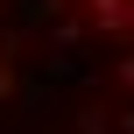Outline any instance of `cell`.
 I'll list each match as a JSON object with an SVG mask.
<instances>
[{"label": "cell", "mask_w": 134, "mask_h": 134, "mask_svg": "<svg viewBox=\"0 0 134 134\" xmlns=\"http://www.w3.org/2000/svg\"><path fill=\"white\" fill-rule=\"evenodd\" d=\"M0 134H134V0H0Z\"/></svg>", "instance_id": "obj_1"}]
</instances>
